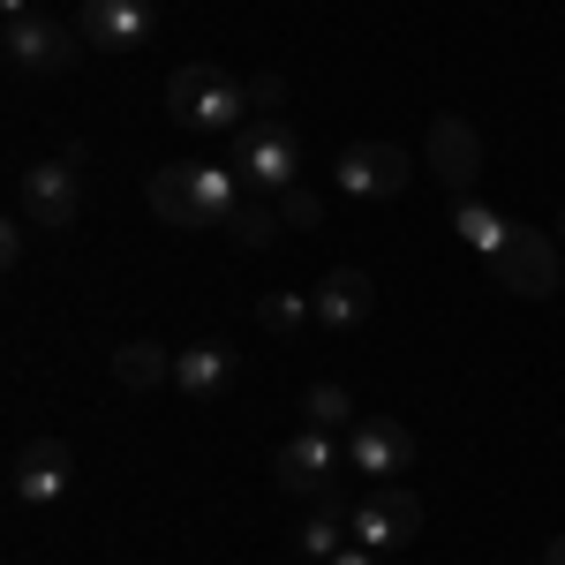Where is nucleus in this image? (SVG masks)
Listing matches in <instances>:
<instances>
[{
	"label": "nucleus",
	"mask_w": 565,
	"mask_h": 565,
	"mask_svg": "<svg viewBox=\"0 0 565 565\" xmlns=\"http://www.w3.org/2000/svg\"><path fill=\"white\" fill-rule=\"evenodd\" d=\"M167 114L196 136H242L249 129V121H242V114H249V84H234L226 68L189 61V68H174V84H167Z\"/></svg>",
	"instance_id": "nucleus-1"
},
{
	"label": "nucleus",
	"mask_w": 565,
	"mask_h": 565,
	"mask_svg": "<svg viewBox=\"0 0 565 565\" xmlns=\"http://www.w3.org/2000/svg\"><path fill=\"white\" fill-rule=\"evenodd\" d=\"M15 204L31 226L45 234H68L76 218H84V151H61V159H39V167H23L15 181Z\"/></svg>",
	"instance_id": "nucleus-2"
},
{
	"label": "nucleus",
	"mask_w": 565,
	"mask_h": 565,
	"mask_svg": "<svg viewBox=\"0 0 565 565\" xmlns=\"http://www.w3.org/2000/svg\"><path fill=\"white\" fill-rule=\"evenodd\" d=\"M234 174L249 181L257 196H279V189H295L302 181V143L287 121H249V129L234 136Z\"/></svg>",
	"instance_id": "nucleus-3"
},
{
	"label": "nucleus",
	"mask_w": 565,
	"mask_h": 565,
	"mask_svg": "<svg viewBox=\"0 0 565 565\" xmlns=\"http://www.w3.org/2000/svg\"><path fill=\"white\" fill-rule=\"evenodd\" d=\"M482 264H490V279H498L505 295H527V302H551V295H558V242L535 234V226H513Z\"/></svg>",
	"instance_id": "nucleus-4"
},
{
	"label": "nucleus",
	"mask_w": 565,
	"mask_h": 565,
	"mask_svg": "<svg viewBox=\"0 0 565 565\" xmlns=\"http://www.w3.org/2000/svg\"><path fill=\"white\" fill-rule=\"evenodd\" d=\"M76 53H84V31L76 23H53L39 8L8 23V68L15 76H61V68H76Z\"/></svg>",
	"instance_id": "nucleus-5"
},
{
	"label": "nucleus",
	"mask_w": 565,
	"mask_h": 565,
	"mask_svg": "<svg viewBox=\"0 0 565 565\" xmlns=\"http://www.w3.org/2000/svg\"><path fill=\"white\" fill-rule=\"evenodd\" d=\"M423 167L452 189V204H460V196H476V181H482V136L468 129V114H437V121H430V136H423Z\"/></svg>",
	"instance_id": "nucleus-6"
},
{
	"label": "nucleus",
	"mask_w": 565,
	"mask_h": 565,
	"mask_svg": "<svg viewBox=\"0 0 565 565\" xmlns=\"http://www.w3.org/2000/svg\"><path fill=\"white\" fill-rule=\"evenodd\" d=\"M348 468V445L332 430H295L279 445V490H295V498H332V476Z\"/></svg>",
	"instance_id": "nucleus-7"
},
{
	"label": "nucleus",
	"mask_w": 565,
	"mask_h": 565,
	"mask_svg": "<svg viewBox=\"0 0 565 565\" xmlns=\"http://www.w3.org/2000/svg\"><path fill=\"white\" fill-rule=\"evenodd\" d=\"M415 535H423V498H415V490H399V482H385L377 498H362V505H354V543H362V551H377V558H385V551H407Z\"/></svg>",
	"instance_id": "nucleus-8"
},
{
	"label": "nucleus",
	"mask_w": 565,
	"mask_h": 565,
	"mask_svg": "<svg viewBox=\"0 0 565 565\" xmlns=\"http://www.w3.org/2000/svg\"><path fill=\"white\" fill-rule=\"evenodd\" d=\"M332 181H340V196L392 204V196L407 189V151H399V143H348L340 167H332Z\"/></svg>",
	"instance_id": "nucleus-9"
},
{
	"label": "nucleus",
	"mask_w": 565,
	"mask_h": 565,
	"mask_svg": "<svg viewBox=\"0 0 565 565\" xmlns=\"http://www.w3.org/2000/svg\"><path fill=\"white\" fill-rule=\"evenodd\" d=\"M76 31H84V45L136 53V45H151V31H159V8L151 0H84L76 8Z\"/></svg>",
	"instance_id": "nucleus-10"
},
{
	"label": "nucleus",
	"mask_w": 565,
	"mask_h": 565,
	"mask_svg": "<svg viewBox=\"0 0 565 565\" xmlns=\"http://www.w3.org/2000/svg\"><path fill=\"white\" fill-rule=\"evenodd\" d=\"M76 476V452H68V437H31L23 452H15V468H8V490H15V505H53L61 490Z\"/></svg>",
	"instance_id": "nucleus-11"
},
{
	"label": "nucleus",
	"mask_w": 565,
	"mask_h": 565,
	"mask_svg": "<svg viewBox=\"0 0 565 565\" xmlns=\"http://www.w3.org/2000/svg\"><path fill=\"white\" fill-rule=\"evenodd\" d=\"M348 468L392 482L399 468H415V430H407V423H392V415H362V423L348 430Z\"/></svg>",
	"instance_id": "nucleus-12"
},
{
	"label": "nucleus",
	"mask_w": 565,
	"mask_h": 565,
	"mask_svg": "<svg viewBox=\"0 0 565 565\" xmlns=\"http://www.w3.org/2000/svg\"><path fill=\"white\" fill-rule=\"evenodd\" d=\"M317 332H354L362 317H370V302H377V287H370V271H354V264H340V271H324L317 279Z\"/></svg>",
	"instance_id": "nucleus-13"
},
{
	"label": "nucleus",
	"mask_w": 565,
	"mask_h": 565,
	"mask_svg": "<svg viewBox=\"0 0 565 565\" xmlns=\"http://www.w3.org/2000/svg\"><path fill=\"white\" fill-rule=\"evenodd\" d=\"M234 370H242V362H234L226 340H196V348L174 354V392L181 399H218V392L234 385Z\"/></svg>",
	"instance_id": "nucleus-14"
},
{
	"label": "nucleus",
	"mask_w": 565,
	"mask_h": 565,
	"mask_svg": "<svg viewBox=\"0 0 565 565\" xmlns=\"http://www.w3.org/2000/svg\"><path fill=\"white\" fill-rule=\"evenodd\" d=\"M189 181H196V226H226V218L242 212V196H249V181L234 174V167H196L189 159Z\"/></svg>",
	"instance_id": "nucleus-15"
},
{
	"label": "nucleus",
	"mask_w": 565,
	"mask_h": 565,
	"mask_svg": "<svg viewBox=\"0 0 565 565\" xmlns=\"http://www.w3.org/2000/svg\"><path fill=\"white\" fill-rule=\"evenodd\" d=\"M143 196H151V212L167 218V226H189V234H196V181H189V159H174V167H151Z\"/></svg>",
	"instance_id": "nucleus-16"
},
{
	"label": "nucleus",
	"mask_w": 565,
	"mask_h": 565,
	"mask_svg": "<svg viewBox=\"0 0 565 565\" xmlns=\"http://www.w3.org/2000/svg\"><path fill=\"white\" fill-rule=\"evenodd\" d=\"M295 543H302V558H332V551H348L354 543V513L340 505V498H317V513H309L302 527H295Z\"/></svg>",
	"instance_id": "nucleus-17"
},
{
	"label": "nucleus",
	"mask_w": 565,
	"mask_h": 565,
	"mask_svg": "<svg viewBox=\"0 0 565 565\" xmlns=\"http://www.w3.org/2000/svg\"><path fill=\"white\" fill-rule=\"evenodd\" d=\"M114 385H129V392L174 385V354L159 348V340H129V348H114Z\"/></svg>",
	"instance_id": "nucleus-18"
},
{
	"label": "nucleus",
	"mask_w": 565,
	"mask_h": 565,
	"mask_svg": "<svg viewBox=\"0 0 565 565\" xmlns=\"http://www.w3.org/2000/svg\"><path fill=\"white\" fill-rule=\"evenodd\" d=\"M302 423H309V430L348 437L354 423H362V415H354V392H348V385H332V377H324V385H309V392H302Z\"/></svg>",
	"instance_id": "nucleus-19"
},
{
	"label": "nucleus",
	"mask_w": 565,
	"mask_h": 565,
	"mask_svg": "<svg viewBox=\"0 0 565 565\" xmlns=\"http://www.w3.org/2000/svg\"><path fill=\"white\" fill-rule=\"evenodd\" d=\"M226 234H234L242 249H271V242L287 234V218H279V204H271V196H257V189H249V196H242V212L226 218Z\"/></svg>",
	"instance_id": "nucleus-20"
},
{
	"label": "nucleus",
	"mask_w": 565,
	"mask_h": 565,
	"mask_svg": "<svg viewBox=\"0 0 565 565\" xmlns=\"http://www.w3.org/2000/svg\"><path fill=\"white\" fill-rule=\"evenodd\" d=\"M452 226H460V242H468L476 257H490V249L513 234V218H498L490 204H482V196H460V204H452Z\"/></svg>",
	"instance_id": "nucleus-21"
},
{
	"label": "nucleus",
	"mask_w": 565,
	"mask_h": 565,
	"mask_svg": "<svg viewBox=\"0 0 565 565\" xmlns=\"http://www.w3.org/2000/svg\"><path fill=\"white\" fill-rule=\"evenodd\" d=\"M257 324H264V332H279V340H295V332L317 324V302H309V295H264Z\"/></svg>",
	"instance_id": "nucleus-22"
},
{
	"label": "nucleus",
	"mask_w": 565,
	"mask_h": 565,
	"mask_svg": "<svg viewBox=\"0 0 565 565\" xmlns=\"http://www.w3.org/2000/svg\"><path fill=\"white\" fill-rule=\"evenodd\" d=\"M271 204H279V218H287V226H295V234H309V226H317V218H324V204H317V196H309L302 181H295V189H279V196H271Z\"/></svg>",
	"instance_id": "nucleus-23"
},
{
	"label": "nucleus",
	"mask_w": 565,
	"mask_h": 565,
	"mask_svg": "<svg viewBox=\"0 0 565 565\" xmlns=\"http://www.w3.org/2000/svg\"><path fill=\"white\" fill-rule=\"evenodd\" d=\"M249 106H264V114L287 106V84H279V76H249Z\"/></svg>",
	"instance_id": "nucleus-24"
},
{
	"label": "nucleus",
	"mask_w": 565,
	"mask_h": 565,
	"mask_svg": "<svg viewBox=\"0 0 565 565\" xmlns=\"http://www.w3.org/2000/svg\"><path fill=\"white\" fill-rule=\"evenodd\" d=\"M23 226H31V218H8V226H0V264H23Z\"/></svg>",
	"instance_id": "nucleus-25"
},
{
	"label": "nucleus",
	"mask_w": 565,
	"mask_h": 565,
	"mask_svg": "<svg viewBox=\"0 0 565 565\" xmlns=\"http://www.w3.org/2000/svg\"><path fill=\"white\" fill-rule=\"evenodd\" d=\"M324 565H377V551H362V543H348V551H332Z\"/></svg>",
	"instance_id": "nucleus-26"
},
{
	"label": "nucleus",
	"mask_w": 565,
	"mask_h": 565,
	"mask_svg": "<svg viewBox=\"0 0 565 565\" xmlns=\"http://www.w3.org/2000/svg\"><path fill=\"white\" fill-rule=\"evenodd\" d=\"M543 565H565V535H558V543H551V551H543Z\"/></svg>",
	"instance_id": "nucleus-27"
},
{
	"label": "nucleus",
	"mask_w": 565,
	"mask_h": 565,
	"mask_svg": "<svg viewBox=\"0 0 565 565\" xmlns=\"http://www.w3.org/2000/svg\"><path fill=\"white\" fill-rule=\"evenodd\" d=\"M15 15H31V0H8V23H15Z\"/></svg>",
	"instance_id": "nucleus-28"
},
{
	"label": "nucleus",
	"mask_w": 565,
	"mask_h": 565,
	"mask_svg": "<svg viewBox=\"0 0 565 565\" xmlns=\"http://www.w3.org/2000/svg\"><path fill=\"white\" fill-rule=\"evenodd\" d=\"M558 226H565V218H558Z\"/></svg>",
	"instance_id": "nucleus-29"
}]
</instances>
